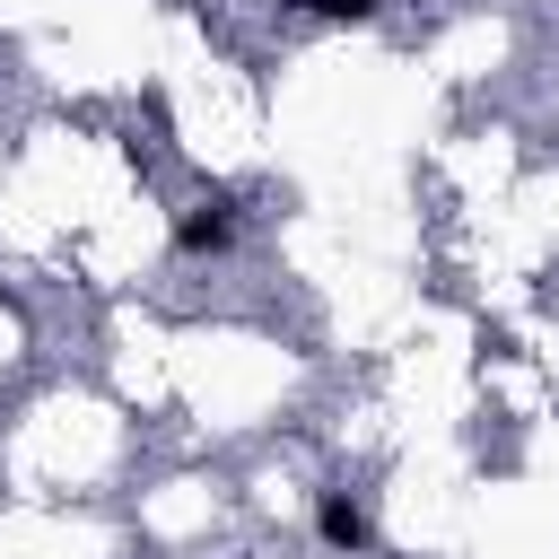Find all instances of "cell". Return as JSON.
<instances>
[{"label": "cell", "mask_w": 559, "mask_h": 559, "mask_svg": "<svg viewBox=\"0 0 559 559\" xmlns=\"http://www.w3.org/2000/svg\"><path fill=\"white\" fill-rule=\"evenodd\" d=\"M175 245L183 253H227L236 245V201L227 192H201L192 210H175Z\"/></svg>", "instance_id": "obj_1"}, {"label": "cell", "mask_w": 559, "mask_h": 559, "mask_svg": "<svg viewBox=\"0 0 559 559\" xmlns=\"http://www.w3.org/2000/svg\"><path fill=\"white\" fill-rule=\"evenodd\" d=\"M314 533H323V550H341V559L376 550V524H367V507H358L349 489H323V498H314Z\"/></svg>", "instance_id": "obj_2"}, {"label": "cell", "mask_w": 559, "mask_h": 559, "mask_svg": "<svg viewBox=\"0 0 559 559\" xmlns=\"http://www.w3.org/2000/svg\"><path fill=\"white\" fill-rule=\"evenodd\" d=\"M297 9H306V17H323V26H367L384 0H297Z\"/></svg>", "instance_id": "obj_3"}]
</instances>
